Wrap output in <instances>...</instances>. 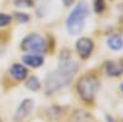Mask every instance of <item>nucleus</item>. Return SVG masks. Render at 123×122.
Instances as JSON below:
<instances>
[{
	"label": "nucleus",
	"mask_w": 123,
	"mask_h": 122,
	"mask_svg": "<svg viewBox=\"0 0 123 122\" xmlns=\"http://www.w3.org/2000/svg\"><path fill=\"white\" fill-rule=\"evenodd\" d=\"M104 69L110 77H121L123 74V62L122 60H107L104 65Z\"/></svg>",
	"instance_id": "0eeeda50"
},
{
	"label": "nucleus",
	"mask_w": 123,
	"mask_h": 122,
	"mask_svg": "<svg viewBox=\"0 0 123 122\" xmlns=\"http://www.w3.org/2000/svg\"><path fill=\"white\" fill-rule=\"evenodd\" d=\"M75 48L81 59H87L94 52V42H92V39L87 37H81L78 39Z\"/></svg>",
	"instance_id": "423d86ee"
},
{
	"label": "nucleus",
	"mask_w": 123,
	"mask_h": 122,
	"mask_svg": "<svg viewBox=\"0 0 123 122\" xmlns=\"http://www.w3.org/2000/svg\"><path fill=\"white\" fill-rule=\"evenodd\" d=\"M14 4L17 7H32L33 0H15Z\"/></svg>",
	"instance_id": "2eb2a0df"
},
{
	"label": "nucleus",
	"mask_w": 123,
	"mask_h": 122,
	"mask_svg": "<svg viewBox=\"0 0 123 122\" xmlns=\"http://www.w3.org/2000/svg\"><path fill=\"white\" fill-rule=\"evenodd\" d=\"M79 70V63L73 60L69 56L62 58L58 67L49 72L44 78V91L47 95H50L55 91L63 89L70 84L75 74Z\"/></svg>",
	"instance_id": "f257e3e1"
},
{
	"label": "nucleus",
	"mask_w": 123,
	"mask_h": 122,
	"mask_svg": "<svg viewBox=\"0 0 123 122\" xmlns=\"http://www.w3.org/2000/svg\"><path fill=\"white\" fill-rule=\"evenodd\" d=\"M98 89H100V80L95 74L91 73L83 75L76 84L78 94L80 99L86 104H91L94 101Z\"/></svg>",
	"instance_id": "7ed1b4c3"
},
{
	"label": "nucleus",
	"mask_w": 123,
	"mask_h": 122,
	"mask_svg": "<svg viewBox=\"0 0 123 122\" xmlns=\"http://www.w3.org/2000/svg\"><path fill=\"white\" fill-rule=\"evenodd\" d=\"M26 88L31 91H38L41 89V83H39V80L36 75H32V77H30L27 79V81L25 83Z\"/></svg>",
	"instance_id": "9b49d317"
},
{
	"label": "nucleus",
	"mask_w": 123,
	"mask_h": 122,
	"mask_svg": "<svg viewBox=\"0 0 123 122\" xmlns=\"http://www.w3.org/2000/svg\"><path fill=\"white\" fill-rule=\"evenodd\" d=\"M119 89H121V90H122V91H123V83H122V84H121V85H119Z\"/></svg>",
	"instance_id": "a211bd4d"
},
{
	"label": "nucleus",
	"mask_w": 123,
	"mask_h": 122,
	"mask_svg": "<svg viewBox=\"0 0 123 122\" xmlns=\"http://www.w3.org/2000/svg\"><path fill=\"white\" fill-rule=\"evenodd\" d=\"M106 121H107V122H117V121L115 120V117H112V116H110V115L106 116Z\"/></svg>",
	"instance_id": "f3484780"
},
{
	"label": "nucleus",
	"mask_w": 123,
	"mask_h": 122,
	"mask_svg": "<svg viewBox=\"0 0 123 122\" xmlns=\"http://www.w3.org/2000/svg\"><path fill=\"white\" fill-rule=\"evenodd\" d=\"M0 122H3V121H1V117H0Z\"/></svg>",
	"instance_id": "6ab92c4d"
},
{
	"label": "nucleus",
	"mask_w": 123,
	"mask_h": 122,
	"mask_svg": "<svg viewBox=\"0 0 123 122\" xmlns=\"http://www.w3.org/2000/svg\"><path fill=\"white\" fill-rule=\"evenodd\" d=\"M89 14H90V9H89V5L86 1H80L71 10V13L69 14L67 22H65L69 35L76 36L83 31Z\"/></svg>",
	"instance_id": "f03ea898"
},
{
	"label": "nucleus",
	"mask_w": 123,
	"mask_h": 122,
	"mask_svg": "<svg viewBox=\"0 0 123 122\" xmlns=\"http://www.w3.org/2000/svg\"><path fill=\"white\" fill-rule=\"evenodd\" d=\"M15 20L18 24H27L30 21V16L26 13H15Z\"/></svg>",
	"instance_id": "ddd939ff"
},
{
	"label": "nucleus",
	"mask_w": 123,
	"mask_h": 122,
	"mask_svg": "<svg viewBox=\"0 0 123 122\" xmlns=\"http://www.w3.org/2000/svg\"><path fill=\"white\" fill-rule=\"evenodd\" d=\"M10 75H11L16 81H25L28 77V70L24 64H12L10 68Z\"/></svg>",
	"instance_id": "6e6552de"
},
{
	"label": "nucleus",
	"mask_w": 123,
	"mask_h": 122,
	"mask_svg": "<svg viewBox=\"0 0 123 122\" xmlns=\"http://www.w3.org/2000/svg\"><path fill=\"white\" fill-rule=\"evenodd\" d=\"M107 46L112 51H121L123 49V38L119 35H112L107 38Z\"/></svg>",
	"instance_id": "9d476101"
},
{
	"label": "nucleus",
	"mask_w": 123,
	"mask_h": 122,
	"mask_svg": "<svg viewBox=\"0 0 123 122\" xmlns=\"http://www.w3.org/2000/svg\"><path fill=\"white\" fill-rule=\"evenodd\" d=\"M10 22H11V16L5 13H0V28L6 27Z\"/></svg>",
	"instance_id": "4468645a"
},
{
	"label": "nucleus",
	"mask_w": 123,
	"mask_h": 122,
	"mask_svg": "<svg viewBox=\"0 0 123 122\" xmlns=\"http://www.w3.org/2000/svg\"><path fill=\"white\" fill-rule=\"evenodd\" d=\"M92 7H94V11L96 14H102L106 9V3L105 0H94V4H92Z\"/></svg>",
	"instance_id": "f8f14e48"
},
{
	"label": "nucleus",
	"mask_w": 123,
	"mask_h": 122,
	"mask_svg": "<svg viewBox=\"0 0 123 122\" xmlns=\"http://www.w3.org/2000/svg\"><path fill=\"white\" fill-rule=\"evenodd\" d=\"M63 1V4H64V6H67V7H69V6H71L74 4V1L75 0H62Z\"/></svg>",
	"instance_id": "dca6fc26"
},
{
	"label": "nucleus",
	"mask_w": 123,
	"mask_h": 122,
	"mask_svg": "<svg viewBox=\"0 0 123 122\" xmlns=\"http://www.w3.org/2000/svg\"><path fill=\"white\" fill-rule=\"evenodd\" d=\"M21 49L32 54H44L48 51L47 39L38 33H30L21 41Z\"/></svg>",
	"instance_id": "20e7f679"
},
{
	"label": "nucleus",
	"mask_w": 123,
	"mask_h": 122,
	"mask_svg": "<svg viewBox=\"0 0 123 122\" xmlns=\"http://www.w3.org/2000/svg\"><path fill=\"white\" fill-rule=\"evenodd\" d=\"M33 107H35V101L31 99H25L18 105L16 112L14 115V122H24L30 116V114L32 112Z\"/></svg>",
	"instance_id": "39448f33"
},
{
	"label": "nucleus",
	"mask_w": 123,
	"mask_h": 122,
	"mask_svg": "<svg viewBox=\"0 0 123 122\" xmlns=\"http://www.w3.org/2000/svg\"><path fill=\"white\" fill-rule=\"evenodd\" d=\"M22 63L24 65H27V67H32V68H39L42 67L43 63H44V58L41 56V54H26L22 57Z\"/></svg>",
	"instance_id": "1a4fd4ad"
}]
</instances>
